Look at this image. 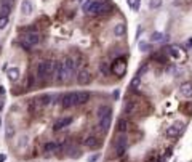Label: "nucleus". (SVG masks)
<instances>
[{"label":"nucleus","mask_w":192,"mask_h":162,"mask_svg":"<svg viewBox=\"0 0 192 162\" xmlns=\"http://www.w3.org/2000/svg\"><path fill=\"white\" fill-rule=\"evenodd\" d=\"M27 140H29V138H27V135H24V136L21 138V143H19L18 146H19V148H24V146L27 145Z\"/></svg>","instance_id":"38"},{"label":"nucleus","mask_w":192,"mask_h":162,"mask_svg":"<svg viewBox=\"0 0 192 162\" xmlns=\"http://www.w3.org/2000/svg\"><path fill=\"white\" fill-rule=\"evenodd\" d=\"M152 59H157L158 63H167V56H165V55H160V53H158V55H152Z\"/></svg>","instance_id":"34"},{"label":"nucleus","mask_w":192,"mask_h":162,"mask_svg":"<svg viewBox=\"0 0 192 162\" xmlns=\"http://www.w3.org/2000/svg\"><path fill=\"white\" fill-rule=\"evenodd\" d=\"M98 127H99V130L102 133H106L107 130H109V127H111V114H107L102 119L98 120Z\"/></svg>","instance_id":"13"},{"label":"nucleus","mask_w":192,"mask_h":162,"mask_svg":"<svg viewBox=\"0 0 192 162\" xmlns=\"http://www.w3.org/2000/svg\"><path fill=\"white\" fill-rule=\"evenodd\" d=\"M99 71L104 74V76H109V72H111V66H109V63H106V61H102L99 64Z\"/></svg>","instance_id":"27"},{"label":"nucleus","mask_w":192,"mask_h":162,"mask_svg":"<svg viewBox=\"0 0 192 162\" xmlns=\"http://www.w3.org/2000/svg\"><path fill=\"white\" fill-rule=\"evenodd\" d=\"M74 71H75V63H74L72 58H66L63 63V72H64V80L66 79H69L74 74Z\"/></svg>","instance_id":"5"},{"label":"nucleus","mask_w":192,"mask_h":162,"mask_svg":"<svg viewBox=\"0 0 192 162\" xmlns=\"http://www.w3.org/2000/svg\"><path fill=\"white\" fill-rule=\"evenodd\" d=\"M53 66H55V61H51V59H46L45 61V74H46V77L53 76Z\"/></svg>","instance_id":"22"},{"label":"nucleus","mask_w":192,"mask_h":162,"mask_svg":"<svg viewBox=\"0 0 192 162\" xmlns=\"http://www.w3.org/2000/svg\"><path fill=\"white\" fill-rule=\"evenodd\" d=\"M107 11H111V5L107 3V0H95V3L88 10L91 15H104Z\"/></svg>","instance_id":"2"},{"label":"nucleus","mask_w":192,"mask_h":162,"mask_svg":"<svg viewBox=\"0 0 192 162\" xmlns=\"http://www.w3.org/2000/svg\"><path fill=\"white\" fill-rule=\"evenodd\" d=\"M56 149H59V145H58V143H55V141H48V143H45V145H43V152H53Z\"/></svg>","instance_id":"19"},{"label":"nucleus","mask_w":192,"mask_h":162,"mask_svg":"<svg viewBox=\"0 0 192 162\" xmlns=\"http://www.w3.org/2000/svg\"><path fill=\"white\" fill-rule=\"evenodd\" d=\"M61 104H63L64 109H69V108H72V106H75V92L64 93L61 96Z\"/></svg>","instance_id":"6"},{"label":"nucleus","mask_w":192,"mask_h":162,"mask_svg":"<svg viewBox=\"0 0 192 162\" xmlns=\"http://www.w3.org/2000/svg\"><path fill=\"white\" fill-rule=\"evenodd\" d=\"M34 82H35V79L32 77V76H29V80H27V88H31V87L34 85Z\"/></svg>","instance_id":"40"},{"label":"nucleus","mask_w":192,"mask_h":162,"mask_svg":"<svg viewBox=\"0 0 192 162\" xmlns=\"http://www.w3.org/2000/svg\"><path fill=\"white\" fill-rule=\"evenodd\" d=\"M15 7V0H2L0 2V16H8Z\"/></svg>","instance_id":"8"},{"label":"nucleus","mask_w":192,"mask_h":162,"mask_svg":"<svg viewBox=\"0 0 192 162\" xmlns=\"http://www.w3.org/2000/svg\"><path fill=\"white\" fill-rule=\"evenodd\" d=\"M37 77L39 79H46V74H45V61H40L39 64H37Z\"/></svg>","instance_id":"20"},{"label":"nucleus","mask_w":192,"mask_h":162,"mask_svg":"<svg viewBox=\"0 0 192 162\" xmlns=\"http://www.w3.org/2000/svg\"><path fill=\"white\" fill-rule=\"evenodd\" d=\"M171 151H173L171 148H168V149H167V154H165V157H170V156H171Z\"/></svg>","instance_id":"42"},{"label":"nucleus","mask_w":192,"mask_h":162,"mask_svg":"<svg viewBox=\"0 0 192 162\" xmlns=\"http://www.w3.org/2000/svg\"><path fill=\"white\" fill-rule=\"evenodd\" d=\"M163 40V34L162 32H154L151 37V42H162Z\"/></svg>","instance_id":"32"},{"label":"nucleus","mask_w":192,"mask_h":162,"mask_svg":"<svg viewBox=\"0 0 192 162\" xmlns=\"http://www.w3.org/2000/svg\"><path fill=\"white\" fill-rule=\"evenodd\" d=\"M179 95L182 96V98H186V100L192 98V82H184V84H181Z\"/></svg>","instance_id":"9"},{"label":"nucleus","mask_w":192,"mask_h":162,"mask_svg":"<svg viewBox=\"0 0 192 162\" xmlns=\"http://www.w3.org/2000/svg\"><path fill=\"white\" fill-rule=\"evenodd\" d=\"M95 3V0H85V2L82 3V11L83 13H88V10H90V7Z\"/></svg>","instance_id":"29"},{"label":"nucleus","mask_w":192,"mask_h":162,"mask_svg":"<svg viewBox=\"0 0 192 162\" xmlns=\"http://www.w3.org/2000/svg\"><path fill=\"white\" fill-rule=\"evenodd\" d=\"M53 74H55V79H56V82H64L63 63H59V61H55V66H53Z\"/></svg>","instance_id":"11"},{"label":"nucleus","mask_w":192,"mask_h":162,"mask_svg":"<svg viewBox=\"0 0 192 162\" xmlns=\"http://www.w3.org/2000/svg\"><path fill=\"white\" fill-rule=\"evenodd\" d=\"M5 159H7L5 154H0V162H5Z\"/></svg>","instance_id":"43"},{"label":"nucleus","mask_w":192,"mask_h":162,"mask_svg":"<svg viewBox=\"0 0 192 162\" xmlns=\"http://www.w3.org/2000/svg\"><path fill=\"white\" fill-rule=\"evenodd\" d=\"M163 3V0H149V8L155 10V8H160Z\"/></svg>","instance_id":"28"},{"label":"nucleus","mask_w":192,"mask_h":162,"mask_svg":"<svg viewBox=\"0 0 192 162\" xmlns=\"http://www.w3.org/2000/svg\"><path fill=\"white\" fill-rule=\"evenodd\" d=\"M19 47L24 50V52H32V47H31L29 44H26L24 40H19Z\"/></svg>","instance_id":"35"},{"label":"nucleus","mask_w":192,"mask_h":162,"mask_svg":"<svg viewBox=\"0 0 192 162\" xmlns=\"http://www.w3.org/2000/svg\"><path fill=\"white\" fill-rule=\"evenodd\" d=\"M77 82L80 85H88L91 82V74L90 71H87V69H82L80 72H78V76H77Z\"/></svg>","instance_id":"10"},{"label":"nucleus","mask_w":192,"mask_h":162,"mask_svg":"<svg viewBox=\"0 0 192 162\" xmlns=\"http://www.w3.org/2000/svg\"><path fill=\"white\" fill-rule=\"evenodd\" d=\"M5 95V88H3V87H0V96H3Z\"/></svg>","instance_id":"44"},{"label":"nucleus","mask_w":192,"mask_h":162,"mask_svg":"<svg viewBox=\"0 0 192 162\" xmlns=\"http://www.w3.org/2000/svg\"><path fill=\"white\" fill-rule=\"evenodd\" d=\"M75 2H80V0H75Z\"/></svg>","instance_id":"46"},{"label":"nucleus","mask_w":192,"mask_h":162,"mask_svg":"<svg viewBox=\"0 0 192 162\" xmlns=\"http://www.w3.org/2000/svg\"><path fill=\"white\" fill-rule=\"evenodd\" d=\"M96 114H98V120H99V119L104 117V116L111 114V108H109V106H106V104H102V106H99V108H98Z\"/></svg>","instance_id":"18"},{"label":"nucleus","mask_w":192,"mask_h":162,"mask_svg":"<svg viewBox=\"0 0 192 162\" xmlns=\"http://www.w3.org/2000/svg\"><path fill=\"white\" fill-rule=\"evenodd\" d=\"M21 11L24 16H29L32 11H34V3L31 0H22L21 2Z\"/></svg>","instance_id":"16"},{"label":"nucleus","mask_w":192,"mask_h":162,"mask_svg":"<svg viewBox=\"0 0 192 162\" xmlns=\"http://www.w3.org/2000/svg\"><path fill=\"white\" fill-rule=\"evenodd\" d=\"M147 71V64H144V66L143 68H139V71L136 72V77H141L143 76V72H146Z\"/></svg>","instance_id":"37"},{"label":"nucleus","mask_w":192,"mask_h":162,"mask_svg":"<svg viewBox=\"0 0 192 162\" xmlns=\"http://www.w3.org/2000/svg\"><path fill=\"white\" fill-rule=\"evenodd\" d=\"M3 104H5V103H3V100H0V111L3 109Z\"/></svg>","instance_id":"45"},{"label":"nucleus","mask_w":192,"mask_h":162,"mask_svg":"<svg viewBox=\"0 0 192 162\" xmlns=\"http://www.w3.org/2000/svg\"><path fill=\"white\" fill-rule=\"evenodd\" d=\"M139 3H141V0H134V5H133L134 11H138V10H139Z\"/></svg>","instance_id":"41"},{"label":"nucleus","mask_w":192,"mask_h":162,"mask_svg":"<svg viewBox=\"0 0 192 162\" xmlns=\"http://www.w3.org/2000/svg\"><path fill=\"white\" fill-rule=\"evenodd\" d=\"M126 146H128V138H126L125 133H122V136L115 138L114 141V149H115V156H122L126 151Z\"/></svg>","instance_id":"3"},{"label":"nucleus","mask_w":192,"mask_h":162,"mask_svg":"<svg viewBox=\"0 0 192 162\" xmlns=\"http://www.w3.org/2000/svg\"><path fill=\"white\" fill-rule=\"evenodd\" d=\"M7 76L11 82H18L19 80V76H21L19 68H7Z\"/></svg>","instance_id":"15"},{"label":"nucleus","mask_w":192,"mask_h":162,"mask_svg":"<svg viewBox=\"0 0 192 162\" xmlns=\"http://www.w3.org/2000/svg\"><path fill=\"white\" fill-rule=\"evenodd\" d=\"M133 108H134V101L126 100V101H125V106H123V114H131Z\"/></svg>","instance_id":"25"},{"label":"nucleus","mask_w":192,"mask_h":162,"mask_svg":"<svg viewBox=\"0 0 192 162\" xmlns=\"http://www.w3.org/2000/svg\"><path fill=\"white\" fill-rule=\"evenodd\" d=\"M21 40H24L26 44H29L31 47H34V45H37V44L40 42V35L37 34V32H29V34L24 35Z\"/></svg>","instance_id":"12"},{"label":"nucleus","mask_w":192,"mask_h":162,"mask_svg":"<svg viewBox=\"0 0 192 162\" xmlns=\"http://www.w3.org/2000/svg\"><path fill=\"white\" fill-rule=\"evenodd\" d=\"M139 50H141V52H147V50H149V44L147 42H139Z\"/></svg>","instance_id":"36"},{"label":"nucleus","mask_w":192,"mask_h":162,"mask_svg":"<svg viewBox=\"0 0 192 162\" xmlns=\"http://www.w3.org/2000/svg\"><path fill=\"white\" fill-rule=\"evenodd\" d=\"M130 85H131V88H133V90H138V88H139V85H141V77H136V76H134V77H133V80H131V84H130Z\"/></svg>","instance_id":"30"},{"label":"nucleus","mask_w":192,"mask_h":162,"mask_svg":"<svg viewBox=\"0 0 192 162\" xmlns=\"http://www.w3.org/2000/svg\"><path fill=\"white\" fill-rule=\"evenodd\" d=\"M184 128H186L184 122H181V120H175V122L167 128V136L176 140V138H179L182 133H184Z\"/></svg>","instance_id":"1"},{"label":"nucleus","mask_w":192,"mask_h":162,"mask_svg":"<svg viewBox=\"0 0 192 162\" xmlns=\"http://www.w3.org/2000/svg\"><path fill=\"white\" fill-rule=\"evenodd\" d=\"M90 100V93L88 92H75V106L85 104Z\"/></svg>","instance_id":"14"},{"label":"nucleus","mask_w":192,"mask_h":162,"mask_svg":"<svg viewBox=\"0 0 192 162\" xmlns=\"http://www.w3.org/2000/svg\"><path fill=\"white\" fill-rule=\"evenodd\" d=\"M8 22H10V18L8 16H0V31L5 29V27L8 26Z\"/></svg>","instance_id":"31"},{"label":"nucleus","mask_w":192,"mask_h":162,"mask_svg":"<svg viewBox=\"0 0 192 162\" xmlns=\"http://www.w3.org/2000/svg\"><path fill=\"white\" fill-rule=\"evenodd\" d=\"M37 101L40 103V106H48L51 103V95H42Z\"/></svg>","instance_id":"26"},{"label":"nucleus","mask_w":192,"mask_h":162,"mask_svg":"<svg viewBox=\"0 0 192 162\" xmlns=\"http://www.w3.org/2000/svg\"><path fill=\"white\" fill-rule=\"evenodd\" d=\"M117 132L119 133H125L126 132V128H128V122H126V119H123V117H120L119 120H117Z\"/></svg>","instance_id":"17"},{"label":"nucleus","mask_w":192,"mask_h":162,"mask_svg":"<svg viewBox=\"0 0 192 162\" xmlns=\"http://www.w3.org/2000/svg\"><path fill=\"white\" fill-rule=\"evenodd\" d=\"M114 34L117 37H122L125 34V24H123V22H117L115 27H114Z\"/></svg>","instance_id":"24"},{"label":"nucleus","mask_w":192,"mask_h":162,"mask_svg":"<svg viewBox=\"0 0 192 162\" xmlns=\"http://www.w3.org/2000/svg\"><path fill=\"white\" fill-rule=\"evenodd\" d=\"M72 122H74V117H72V116H67V117H61V119H58V120L55 122L53 130H55V132L63 130V128H66V127H69V125H71Z\"/></svg>","instance_id":"7"},{"label":"nucleus","mask_w":192,"mask_h":162,"mask_svg":"<svg viewBox=\"0 0 192 162\" xmlns=\"http://www.w3.org/2000/svg\"><path fill=\"white\" fill-rule=\"evenodd\" d=\"M98 143H99V141H98V138H96V136H88L87 140L83 141V145H85L87 148H96V146H98Z\"/></svg>","instance_id":"23"},{"label":"nucleus","mask_w":192,"mask_h":162,"mask_svg":"<svg viewBox=\"0 0 192 162\" xmlns=\"http://www.w3.org/2000/svg\"><path fill=\"white\" fill-rule=\"evenodd\" d=\"M5 136L8 138V140L15 136V127H13V125H8V127H7V130H5Z\"/></svg>","instance_id":"33"},{"label":"nucleus","mask_w":192,"mask_h":162,"mask_svg":"<svg viewBox=\"0 0 192 162\" xmlns=\"http://www.w3.org/2000/svg\"><path fill=\"white\" fill-rule=\"evenodd\" d=\"M125 71H126V63H125V59L119 58V59H115V61L111 64V72H114L115 76H123Z\"/></svg>","instance_id":"4"},{"label":"nucleus","mask_w":192,"mask_h":162,"mask_svg":"<svg viewBox=\"0 0 192 162\" xmlns=\"http://www.w3.org/2000/svg\"><path fill=\"white\" fill-rule=\"evenodd\" d=\"M168 55H170L171 58H175V59H179L181 58V52H179V48L178 47H170V48H165Z\"/></svg>","instance_id":"21"},{"label":"nucleus","mask_w":192,"mask_h":162,"mask_svg":"<svg viewBox=\"0 0 192 162\" xmlns=\"http://www.w3.org/2000/svg\"><path fill=\"white\" fill-rule=\"evenodd\" d=\"M99 156L101 154H93V156H90V157H88V162H96L98 159H99Z\"/></svg>","instance_id":"39"}]
</instances>
